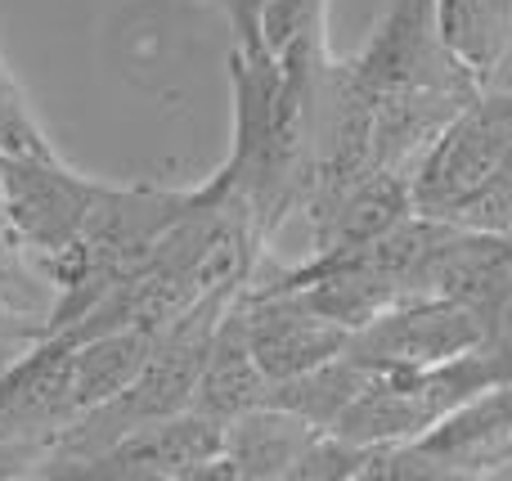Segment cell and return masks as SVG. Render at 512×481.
<instances>
[{
	"mask_svg": "<svg viewBox=\"0 0 512 481\" xmlns=\"http://www.w3.org/2000/svg\"><path fill=\"white\" fill-rule=\"evenodd\" d=\"M310 257H346L414 216V185L400 171H369L306 207Z\"/></svg>",
	"mask_w": 512,
	"mask_h": 481,
	"instance_id": "obj_8",
	"label": "cell"
},
{
	"mask_svg": "<svg viewBox=\"0 0 512 481\" xmlns=\"http://www.w3.org/2000/svg\"><path fill=\"white\" fill-rule=\"evenodd\" d=\"M512 171V90L486 86L414 167V212L450 221L463 203Z\"/></svg>",
	"mask_w": 512,
	"mask_h": 481,
	"instance_id": "obj_3",
	"label": "cell"
},
{
	"mask_svg": "<svg viewBox=\"0 0 512 481\" xmlns=\"http://www.w3.org/2000/svg\"><path fill=\"white\" fill-rule=\"evenodd\" d=\"M486 342V324L459 297H409L351 333L346 351L373 365H445Z\"/></svg>",
	"mask_w": 512,
	"mask_h": 481,
	"instance_id": "obj_7",
	"label": "cell"
},
{
	"mask_svg": "<svg viewBox=\"0 0 512 481\" xmlns=\"http://www.w3.org/2000/svg\"><path fill=\"white\" fill-rule=\"evenodd\" d=\"M239 315L248 329L252 356L265 369L270 387L342 356L351 342V329L324 315L319 306H310L306 293H297V288H270L248 279V288L239 293Z\"/></svg>",
	"mask_w": 512,
	"mask_h": 481,
	"instance_id": "obj_6",
	"label": "cell"
},
{
	"mask_svg": "<svg viewBox=\"0 0 512 481\" xmlns=\"http://www.w3.org/2000/svg\"><path fill=\"white\" fill-rule=\"evenodd\" d=\"M225 455V423L198 410L144 423L108 450L72 464L59 481H207Z\"/></svg>",
	"mask_w": 512,
	"mask_h": 481,
	"instance_id": "obj_5",
	"label": "cell"
},
{
	"mask_svg": "<svg viewBox=\"0 0 512 481\" xmlns=\"http://www.w3.org/2000/svg\"><path fill=\"white\" fill-rule=\"evenodd\" d=\"M104 189L108 180L68 167L59 153H0V198L41 275L72 252Z\"/></svg>",
	"mask_w": 512,
	"mask_h": 481,
	"instance_id": "obj_4",
	"label": "cell"
},
{
	"mask_svg": "<svg viewBox=\"0 0 512 481\" xmlns=\"http://www.w3.org/2000/svg\"><path fill=\"white\" fill-rule=\"evenodd\" d=\"M207 5L230 23L239 50H265V14H270V0H207Z\"/></svg>",
	"mask_w": 512,
	"mask_h": 481,
	"instance_id": "obj_14",
	"label": "cell"
},
{
	"mask_svg": "<svg viewBox=\"0 0 512 481\" xmlns=\"http://www.w3.org/2000/svg\"><path fill=\"white\" fill-rule=\"evenodd\" d=\"M265 401H270V378L256 365L239 302H234L230 315L221 320V329H216L212 351H207L203 378H198V392H194V410L216 423H234L239 414H248Z\"/></svg>",
	"mask_w": 512,
	"mask_h": 481,
	"instance_id": "obj_10",
	"label": "cell"
},
{
	"mask_svg": "<svg viewBox=\"0 0 512 481\" xmlns=\"http://www.w3.org/2000/svg\"><path fill=\"white\" fill-rule=\"evenodd\" d=\"M315 437V423L265 401L225 423V455L212 464L207 481H297Z\"/></svg>",
	"mask_w": 512,
	"mask_h": 481,
	"instance_id": "obj_9",
	"label": "cell"
},
{
	"mask_svg": "<svg viewBox=\"0 0 512 481\" xmlns=\"http://www.w3.org/2000/svg\"><path fill=\"white\" fill-rule=\"evenodd\" d=\"M436 27L454 59L481 86H495L512 50V0H436Z\"/></svg>",
	"mask_w": 512,
	"mask_h": 481,
	"instance_id": "obj_11",
	"label": "cell"
},
{
	"mask_svg": "<svg viewBox=\"0 0 512 481\" xmlns=\"http://www.w3.org/2000/svg\"><path fill=\"white\" fill-rule=\"evenodd\" d=\"M0 153H59L5 54H0Z\"/></svg>",
	"mask_w": 512,
	"mask_h": 481,
	"instance_id": "obj_12",
	"label": "cell"
},
{
	"mask_svg": "<svg viewBox=\"0 0 512 481\" xmlns=\"http://www.w3.org/2000/svg\"><path fill=\"white\" fill-rule=\"evenodd\" d=\"M297 45H328V0H270L265 50L283 54Z\"/></svg>",
	"mask_w": 512,
	"mask_h": 481,
	"instance_id": "obj_13",
	"label": "cell"
},
{
	"mask_svg": "<svg viewBox=\"0 0 512 481\" xmlns=\"http://www.w3.org/2000/svg\"><path fill=\"white\" fill-rule=\"evenodd\" d=\"M333 45H297V50H239L230 68L234 131L225 162L203 180L207 198L239 207L265 243L301 216L310 194V81L315 63Z\"/></svg>",
	"mask_w": 512,
	"mask_h": 481,
	"instance_id": "obj_1",
	"label": "cell"
},
{
	"mask_svg": "<svg viewBox=\"0 0 512 481\" xmlns=\"http://www.w3.org/2000/svg\"><path fill=\"white\" fill-rule=\"evenodd\" d=\"M342 63L369 104L378 167L409 180L436 135L486 90L441 41L436 0H391L373 36Z\"/></svg>",
	"mask_w": 512,
	"mask_h": 481,
	"instance_id": "obj_2",
	"label": "cell"
}]
</instances>
